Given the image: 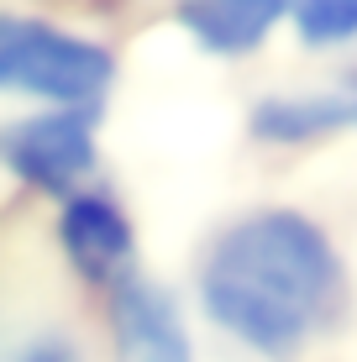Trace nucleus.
Listing matches in <instances>:
<instances>
[{
    "instance_id": "1",
    "label": "nucleus",
    "mask_w": 357,
    "mask_h": 362,
    "mask_svg": "<svg viewBox=\"0 0 357 362\" xmlns=\"http://www.w3.org/2000/svg\"><path fill=\"white\" fill-rule=\"evenodd\" d=\"M336 294V252L305 216L268 210L216 242L205 263V305L257 352H294L321 326Z\"/></svg>"
},
{
    "instance_id": "2",
    "label": "nucleus",
    "mask_w": 357,
    "mask_h": 362,
    "mask_svg": "<svg viewBox=\"0 0 357 362\" xmlns=\"http://www.w3.org/2000/svg\"><path fill=\"white\" fill-rule=\"evenodd\" d=\"M0 79L11 90H27L64 105H95L110 84V53L79 37H64L53 27L11 16L0 27Z\"/></svg>"
},
{
    "instance_id": "3",
    "label": "nucleus",
    "mask_w": 357,
    "mask_h": 362,
    "mask_svg": "<svg viewBox=\"0 0 357 362\" xmlns=\"http://www.w3.org/2000/svg\"><path fill=\"white\" fill-rule=\"evenodd\" d=\"M6 163L37 189L69 194L84 173L95 168V142L84 110H58V116H32L6 132Z\"/></svg>"
},
{
    "instance_id": "4",
    "label": "nucleus",
    "mask_w": 357,
    "mask_h": 362,
    "mask_svg": "<svg viewBox=\"0 0 357 362\" xmlns=\"http://www.w3.org/2000/svg\"><path fill=\"white\" fill-rule=\"evenodd\" d=\"M116 346L121 362H189V336L158 284L127 279L116 289Z\"/></svg>"
},
{
    "instance_id": "5",
    "label": "nucleus",
    "mask_w": 357,
    "mask_h": 362,
    "mask_svg": "<svg viewBox=\"0 0 357 362\" xmlns=\"http://www.w3.org/2000/svg\"><path fill=\"white\" fill-rule=\"evenodd\" d=\"M64 247L74 257V268L90 279H116L121 263L131 257V226L110 199L84 194L64 210Z\"/></svg>"
},
{
    "instance_id": "6",
    "label": "nucleus",
    "mask_w": 357,
    "mask_h": 362,
    "mask_svg": "<svg viewBox=\"0 0 357 362\" xmlns=\"http://www.w3.org/2000/svg\"><path fill=\"white\" fill-rule=\"evenodd\" d=\"M284 11H289V0H184L179 21L211 53H247L274 32V21Z\"/></svg>"
},
{
    "instance_id": "7",
    "label": "nucleus",
    "mask_w": 357,
    "mask_h": 362,
    "mask_svg": "<svg viewBox=\"0 0 357 362\" xmlns=\"http://www.w3.org/2000/svg\"><path fill=\"white\" fill-rule=\"evenodd\" d=\"M357 127V100L347 95H310V100H263L252 110V132L263 142H305V136H326Z\"/></svg>"
},
{
    "instance_id": "8",
    "label": "nucleus",
    "mask_w": 357,
    "mask_h": 362,
    "mask_svg": "<svg viewBox=\"0 0 357 362\" xmlns=\"http://www.w3.org/2000/svg\"><path fill=\"white\" fill-rule=\"evenodd\" d=\"M294 21L310 42H347L357 37V0H294Z\"/></svg>"
},
{
    "instance_id": "9",
    "label": "nucleus",
    "mask_w": 357,
    "mask_h": 362,
    "mask_svg": "<svg viewBox=\"0 0 357 362\" xmlns=\"http://www.w3.org/2000/svg\"><path fill=\"white\" fill-rule=\"evenodd\" d=\"M11 362H79V352H74V341H64L58 331H37L11 352Z\"/></svg>"
}]
</instances>
